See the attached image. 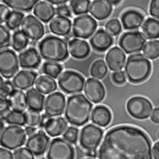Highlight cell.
Here are the masks:
<instances>
[{"instance_id": "484cf974", "label": "cell", "mask_w": 159, "mask_h": 159, "mask_svg": "<svg viewBox=\"0 0 159 159\" xmlns=\"http://www.w3.org/2000/svg\"><path fill=\"white\" fill-rule=\"evenodd\" d=\"M25 96L29 110L36 111L39 113L45 108V97L38 90L35 88H31L26 92Z\"/></svg>"}, {"instance_id": "9f6ffc18", "label": "cell", "mask_w": 159, "mask_h": 159, "mask_svg": "<svg viewBox=\"0 0 159 159\" xmlns=\"http://www.w3.org/2000/svg\"><path fill=\"white\" fill-rule=\"evenodd\" d=\"M86 155L89 157V158H96L98 155V151L96 150H92V151H87L86 152Z\"/></svg>"}, {"instance_id": "ffe728a7", "label": "cell", "mask_w": 159, "mask_h": 159, "mask_svg": "<svg viewBox=\"0 0 159 159\" xmlns=\"http://www.w3.org/2000/svg\"><path fill=\"white\" fill-rule=\"evenodd\" d=\"M113 5L107 0H95L91 2L89 12L98 20H104L107 18L112 13Z\"/></svg>"}, {"instance_id": "7402d4cb", "label": "cell", "mask_w": 159, "mask_h": 159, "mask_svg": "<svg viewBox=\"0 0 159 159\" xmlns=\"http://www.w3.org/2000/svg\"><path fill=\"white\" fill-rule=\"evenodd\" d=\"M37 75L34 71L22 70L16 74L13 78V84L15 87L20 90H26L36 84Z\"/></svg>"}, {"instance_id": "f907efd6", "label": "cell", "mask_w": 159, "mask_h": 159, "mask_svg": "<svg viewBox=\"0 0 159 159\" xmlns=\"http://www.w3.org/2000/svg\"><path fill=\"white\" fill-rule=\"evenodd\" d=\"M10 11L8 9V7L3 4L0 5V23H6L7 17L9 16L10 15Z\"/></svg>"}, {"instance_id": "d6986e66", "label": "cell", "mask_w": 159, "mask_h": 159, "mask_svg": "<svg viewBox=\"0 0 159 159\" xmlns=\"http://www.w3.org/2000/svg\"><path fill=\"white\" fill-rule=\"evenodd\" d=\"M90 45L93 49L103 52L110 48L114 43V39L111 35H109L104 29H98V31L90 38Z\"/></svg>"}, {"instance_id": "8fae6325", "label": "cell", "mask_w": 159, "mask_h": 159, "mask_svg": "<svg viewBox=\"0 0 159 159\" xmlns=\"http://www.w3.org/2000/svg\"><path fill=\"white\" fill-rule=\"evenodd\" d=\"M97 21L89 15L78 16L73 21V36L78 38H88L97 29Z\"/></svg>"}, {"instance_id": "9a60e30c", "label": "cell", "mask_w": 159, "mask_h": 159, "mask_svg": "<svg viewBox=\"0 0 159 159\" xmlns=\"http://www.w3.org/2000/svg\"><path fill=\"white\" fill-rule=\"evenodd\" d=\"M49 145V137L43 131H39L35 135L28 137L25 148L28 149L34 156H42L47 151Z\"/></svg>"}, {"instance_id": "2e32d148", "label": "cell", "mask_w": 159, "mask_h": 159, "mask_svg": "<svg viewBox=\"0 0 159 159\" xmlns=\"http://www.w3.org/2000/svg\"><path fill=\"white\" fill-rule=\"evenodd\" d=\"M84 91L87 99L93 103H100L106 96V90L103 84L95 78H88L86 81Z\"/></svg>"}, {"instance_id": "30bf717a", "label": "cell", "mask_w": 159, "mask_h": 159, "mask_svg": "<svg viewBox=\"0 0 159 159\" xmlns=\"http://www.w3.org/2000/svg\"><path fill=\"white\" fill-rule=\"evenodd\" d=\"M47 159H75V149L64 138L57 137L49 145Z\"/></svg>"}, {"instance_id": "db71d44e", "label": "cell", "mask_w": 159, "mask_h": 159, "mask_svg": "<svg viewBox=\"0 0 159 159\" xmlns=\"http://www.w3.org/2000/svg\"><path fill=\"white\" fill-rule=\"evenodd\" d=\"M153 157L155 159H159V141L157 142L153 147Z\"/></svg>"}, {"instance_id": "4fadbf2b", "label": "cell", "mask_w": 159, "mask_h": 159, "mask_svg": "<svg viewBox=\"0 0 159 159\" xmlns=\"http://www.w3.org/2000/svg\"><path fill=\"white\" fill-rule=\"evenodd\" d=\"M21 31L25 36L31 41L40 40L45 34V27L41 21H39L34 16H25L21 25Z\"/></svg>"}, {"instance_id": "e575fe53", "label": "cell", "mask_w": 159, "mask_h": 159, "mask_svg": "<svg viewBox=\"0 0 159 159\" xmlns=\"http://www.w3.org/2000/svg\"><path fill=\"white\" fill-rule=\"evenodd\" d=\"M28 38L25 36V34L21 30H17L13 34L11 46L15 51L20 52L24 50L28 46Z\"/></svg>"}, {"instance_id": "52a82bcc", "label": "cell", "mask_w": 159, "mask_h": 159, "mask_svg": "<svg viewBox=\"0 0 159 159\" xmlns=\"http://www.w3.org/2000/svg\"><path fill=\"white\" fill-rule=\"evenodd\" d=\"M103 134V130L100 127L95 125H86L80 131V146L86 150V152L96 150L100 145Z\"/></svg>"}, {"instance_id": "cb8c5ba5", "label": "cell", "mask_w": 159, "mask_h": 159, "mask_svg": "<svg viewBox=\"0 0 159 159\" xmlns=\"http://www.w3.org/2000/svg\"><path fill=\"white\" fill-rule=\"evenodd\" d=\"M123 27L126 30L138 29L144 22V16L138 11L128 10L121 16Z\"/></svg>"}, {"instance_id": "277c9868", "label": "cell", "mask_w": 159, "mask_h": 159, "mask_svg": "<svg viewBox=\"0 0 159 159\" xmlns=\"http://www.w3.org/2000/svg\"><path fill=\"white\" fill-rule=\"evenodd\" d=\"M151 69V63L147 57L144 55L136 54L128 57L125 66V74L131 83L138 84L147 80Z\"/></svg>"}, {"instance_id": "603a6c76", "label": "cell", "mask_w": 159, "mask_h": 159, "mask_svg": "<svg viewBox=\"0 0 159 159\" xmlns=\"http://www.w3.org/2000/svg\"><path fill=\"white\" fill-rule=\"evenodd\" d=\"M33 11L37 19L44 23L51 22L56 15L55 7L48 1H38Z\"/></svg>"}, {"instance_id": "44dd1931", "label": "cell", "mask_w": 159, "mask_h": 159, "mask_svg": "<svg viewBox=\"0 0 159 159\" xmlns=\"http://www.w3.org/2000/svg\"><path fill=\"white\" fill-rule=\"evenodd\" d=\"M71 27H73L71 24V20H69V18L67 17H64L60 16L54 17L53 20L49 23L50 31L53 34L60 37H66L69 36L71 32Z\"/></svg>"}, {"instance_id": "f6af8a7d", "label": "cell", "mask_w": 159, "mask_h": 159, "mask_svg": "<svg viewBox=\"0 0 159 159\" xmlns=\"http://www.w3.org/2000/svg\"><path fill=\"white\" fill-rule=\"evenodd\" d=\"M14 159H34V155L26 148H18L14 152Z\"/></svg>"}, {"instance_id": "f546056e", "label": "cell", "mask_w": 159, "mask_h": 159, "mask_svg": "<svg viewBox=\"0 0 159 159\" xmlns=\"http://www.w3.org/2000/svg\"><path fill=\"white\" fill-rule=\"evenodd\" d=\"M142 32L146 38L156 39L159 37V21L155 18H147L142 25Z\"/></svg>"}, {"instance_id": "7c38bea8", "label": "cell", "mask_w": 159, "mask_h": 159, "mask_svg": "<svg viewBox=\"0 0 159 159\" xmlns=\"http://www.w3.org/2000/svg\"><path fill=\"white\" fill-rule=\"evenodd\" d=\"M19 68V59L11 49H2L0 52V73L2 77L11 78Z\"/></svg>"}, {"instance_id": "7bdbcfd3", "label": "cell", "mask_w": 159, "mask_h": 159, "mask_svg": "<svg viewBox=\"0 0 159 159\" xmlns=\"http://www.w3.org/2000/svg\"><path fill=\"white\" fill-rule=\"evenodd\" d=\"M63 137L66 141H67L70 144H75L78 139V129L76 127L70 126L66 129V131L64 133Z\"/></svg>"}, {"instance_id": "836d02e7", "label": "cell", "mask_w": 159, "mask_h": 159, "mask_svg": "<svg viewBox=\"0 0 159 159\" xmlns=\"http://www.w3.org/2000/svg\"><path fill=\"white\" fill-rule=\"evenodd\" d=\"M107 74V66L104 60L99 59L95 61L90 67V75L95 79H102Z\"/></svg>"}, {"instance_id": "b9f144b4", "label": "cell", "mask_w": 159, "mask_h": 159, "mask_svg": "<svg viewBox=\"0 0 159 159\" xmlns=\"http://www.w3.org/2000/svg\"><path fill=\"white\" fill-rule=\"evenodd\" d=\"M1 81V98H7V97H11L12 94L15 92V88H14V84L11 83L10 81H4L3 77H1L0 79Z\"/></svg>"}, {"instance_id": "8d00e7d4", "label": "cell", "mask_w": 159, "mask_h": 159, "mask_svg": "<svg viewBox=\"0 0 159 159\" xmlns=\"http://www.w3.org/2000/svg\"><path fill=\"white\" fill-rule=\"evenodd\" d=\"M91 2L89 0H72L70 1V7L72 12L75 15L83 16L86 15V13L90 9Z\"/></svg>"}, {"instance_id": "bcb514c9", "label": "cell", "mask_w": 159, "mask_h": 159, "mask_svg": "<svg viewBox=\"0 0 159 159\" xmlns=\"http://www.w3.org/2000/svg\"><path fill=\"white\" fill-rule=\"evenodd\" d=\"M11 107V103L10 100L7 98H1L0 101V111H1V118H5V116L10 112L9 109Z\"/></svg>"}, {"instance_id": "c3c4849f", "label": "cell", "mask_w": 159, "mask_h": 159, "mask_svg": "<svg viewBox=\"0 0 159 159\" xmlns=\"http://www.w3.org/2000/svg\"><path fill=\"white\" fill-rule=\"evenodd\" d=\"M112 79L117 85L124 84L125 81V74L122 72V71L114 72V73L112 74Z\"/></svg>"}, {"instance_id": "7a4b0ae2", "label": "cell", "mask_w": 159, "mask_h": 159, "mask_svg": "<svg viewBox=\"0 0 159 159\" xmlns=\"http://www.w3.org/2000/svg\"><path fill=\"white\" fill-rule=\"evenodd\" d=\"M92 103L82 94L74 95L67 98L65 116L68 123L75 126L86 125L92 116Z\"/></svg>"}, {"instance_id": "e0dca14e", "label": "cell", "mask_w": 159, "mask_h": 159, "mask_svg": "<svg viewBox=\"0 0 159 159\" xmlns=\"http://www.w3.org/2000/svg\"><path fill=\"white\" fill-rule=\"evenodd\" d=\"M106 62L110 70L114 72L120 71L125 66V55L121 48H112L106 55Z\"/></svg>"}, {"instance_id": "f5cc1de1", "label": "cell", "mask_w": 159, "mask_h": 159, "mask_svg": "<svg viewBox=\"0 0 159 159\" xmlns=\"http://www.w3.org/2000/svg\"><path fill=\"white\" fill-rule=\"evenodd\" d=\"M151 120L152 122H154L155 124H159V108L157 107L155 108L153 112H152V115H151Z\"/></svg>"}, {"instance_id": "d4e9b609", "label": "cell", "mask_w": 159, "mask_h": 159, "mask_svg": "<svg viewBox=\"0 0 159 159\" xmlns=\"http://www.w3.org/2000/svg\"><path fill=\"white\" fill-rule=\"evenodd\" d=\"M45 131L49 136H58L64 134L67 127V122L63 117H51L45 125Z\"/></svg>"}, {"instance_id": "d6a6232c", "label": "cell", "mask_w": 159, "mask_h": 159, "mask_svg": "<svg viewBox=\"0 0 159 159\" xmlns=\"http://www.w3.org/2000/svg\"><path fill=\"white\" fill-rule=\"evenodd\" d=\"M3 119L6 121V123L9 124L11 125L22 126V125H25L26 124L25 115V113L20 112V111H10Z\"/></svg>"}, {"instance_id": "681fc988", "label": "cell", "mask_w": 159, "mask_h": 159, "mask_svg": "<svg viewBox=\"0 0 159 159\" xmlns=\"http://www.w3.org/2000/svg\"><path fill=\"white\" fill-rule=\"evenodd\" d=\"M56 13L60 16H64V17H69L71 16V10L69 8L68 6H66V5H63V6H59L57 10H56Z\"/></svg>"}, {"instance_id": "1f68e13d", "label": "cell", "mask_w": 159, "mask_h": 159, "mask_svg": "<svg viewBox=\"0 0 159 159\" xmlns=\"http://www.w3.org/2000/svg\"><path fill=\"white\" fill-rule=\"evenodd\" d=\"M9 100L11 103V107L13 108V110L23 112L25 110L27 107L26 96L21 90H15V92L10 97Z\"/></svg>"}, {"instance_id": "91938a15", "label": "cell", "mask_w": 159, "mask_h": 159, "mask_svg": "<svg viewBox=\"0 0 159 159\" xmlns=\"http://www.w3.org/2000/svg\"><path fill=\"white\" fill-rule=\"evenodd\" d=\"M86 159H95V158H86Z\"/></svg>"}, {"instance_id": "816d5d0a", "label": "cell", "mask_w": 159, "mask_h": 159, "mask_svg": "<svg viewBox=\"0 0 159 159\" xmlns=\"http://www.w3.org/2000/svg\"><path fill=\"white\" fill-rule=\"evenodd\" d=\"M0 159H14L13 158V154L6 148H1L0 149Z\"/></svg>"}, {"instance_id": "3957f363", "label": "cell", "mask_w": 159, "mask_h": 159, "mask_svg": "<svg viewBox=\"0 0 159 159\" xmlns=\"http://www.w3.org/2000/svg\"><path fill=\"white\" fill-rule=\"evenodd\" d=\"M39 54L48 62H62L68 57L69 49L64 39L48 36L42 39L38 45Z\"/></svg>"}, {"instance_id": "f1b7e54d", "label": "cell", "mask_w": 159, "mask_h": 159, "mask_svg": "<svg viewBox=\"0 0 159 159\" xmlns=\"http://www.w3.org/2000/svg\"><path fill=\"white\" fill-rule=\"evenodd\" d=\"M35 85L37 90L43 95H48L50 93L53 94V92H55L57 87L55 79L49 77L48 75H40L39 77H37Z\"/></svg>"}, {"instance_id": "6f0895ef", "label": "cell", "mask_w": 159, "mask_h": 159, "mask_svg": "<svg viewBox=\"0 0 159 159\" xmlns=\"http://www.w3.org/2000/svg\"><path fill=\"white\" fill-rule=\"evenodd\" d=\"M50 4H54V5H64L66 4L67 1L66 0H62V1H54V0H51V1H48Z\"/></svg>"}, {"instance_id": "9c48e42d", "label": "cell", "mask_w": 159, "mask_h": 159, "mask_svg": "<svg viewBox=\"0 0 159 159\" xmlns=\"http://www.w3.org/2000/svg\"><path fill=\"white\" fill-rule=\"evenodd\" d=\"M146 43V37L138 31L124 33L118 41L119 47L126 54H134L143 50Z\"/></svg>"}, {"instance_id": "ee69618b", "label": "cell", "mask_w": 159, "mask_h": 159, "mask_svg": "<svg viewBox=\"0 0 159 159\" xmlns=\"http://www.w3.org/2000/svg\"><path fill=\"white\" fill-rule=\"evenodd\" d=\"M10 42V32L9 30L4 26V25H0V46L1 48L7 47L9 45Z\"/></svg>"}, {"instance_id": "6da1fadb", "label": "cell", "mask_w": 159, "mask_h": 159, "mask_svg": "<svg viewBox=\"0 0 159 159\" xmlns=\"http://www.w3.org/2000/svg\"><path fill=\"white\" fill-rule=\"evenodd\" d=\"M151 141L141 129L118 125L106 134L98 150V159H152Z\"/></svg>"}, {"instance_id": "94428289", "label": "cell", "mask_w": 159, "mask_h": 159, "mask_svg": "<svg viewBox=\"0 0 159 159\" xmlns=\"http://www.w3.org/2000/svg\"><path fill=\"white\" fill-rule=\"evenodd\" d=\"M158 137H159V132H158Z\"/></svg>"}, {"instance_id": "ba28073f", "label": "cell", "mask_w": 159, "mask_h": 159, "mask_svg": "<svg viewBox=\"0 0 159 159\" xmlns=\"http://www.w3.org/2000/svg\"><path fill=\"white\" fill-rule=\"evenodd\" d=\"M126 110L134 118L143 120L151 116L154 109L148 99L143 97H134L127 101Z\"/></svg>"}, {"instance_id": "5b68a950", "label": "cell", "mask_w": 159, "mask_h": 159, "mask_svg": "<svg viewBox=\"0 0 159 159\" xmlns=\"http://www.w3.org/2000/svg\"><path fill=\"white\" fill-rule=\"evenodd\" d=\"M25 130L20 126H7L3 131H1V146L8 150L21 148L25 142Z\"/></svg>"}, {"instance_id": "f35d334b", "label": "cell", "mask_w": 159, "mask_h": 159, "mask_svg": "<svg viewBox=\"0 0 159 159\" xmlns=\"http://www.w3.org/2000/svg\"><path fill=\"white\" fill-rule=\"evenodd\" d=\"M24 20V14L17 11H12L6 21V26L9 30H15L19 27Z\"/></svg>"}, {"instance_id": "60d3db41", "label": "cell", "mask_w": 159, "mask_h": 159, "mask_svg": "<svg viewBox=\"0 0 159 159\" xmlns=\"http://www.w3.org/2000/svg\"><path fill=\"white\" fill-rule=\"evenodd\" d=\"M25 119H26V124L29 125V126H37L39 125L40 123H41V116L39 115L38 112L33 110H27L25 113Z\"/></svg>"}, {"instance_id": "7dc6e473", "label": "cell", "mask_w": 159, "mask_h": 159, "mask_svg": "<svg viewBox=\"0 0 159 159\" xmlns=\"http://www.w3.org/2000/svg\"><path fill=\"white\" fill-rule=\"evenodd\" d=\"M149 13L153 17L159 19V0L151 1L149 7Z\"/></svg>"}, {"instance_id": "d590c367", "label": "cell", "mask_w": 159, "mask_h": 159, "mask_svg": "<svg viewBox=\"0 0 159 159\" xmlns=\"http://www.w3.org/2000/svg\"><path fill=\"white\" fill-rule=\"evenodd\" d=\"M143 55L147 59H156L159 57V41L150 40L146 43L143 48Z\"/></svg>"}, {"instance_id": "4316f807", "label": "cell", "mask_w": 159, "mask_h": 159, "mask_svg": "<svg viewBox=\"0 0 159 159\" xmlns=\"http://www.w3.org/2000/svg\"><path fill=\"white\" fill-rule=\"evenodd\" d=\"M69 52L71 56L76 59H83L90 53V48L87 42L84 40H80L78 38L72 39L68 46Z\"/></svg>"}, {"instance_id": "680465c9", "label": "cell", "mask_w": 159, "mask_h": 159, "mask_svg": "<svg viewBox=\"0 0 159 159\" xmlns=\"http://www.w3.org/2000/svg\"><path fill=\"white\" fill-rule=\"evenodd\" d=\"M110 2L112 5H117V4L120 3V1H110Z\"/></svg>"}, {"instance_id": "74e56055", "label": "cell", "mask_w": 159, "mask_h": 159, "mask_svg": "<svg viewBox=\"0 0 159 159\" xmlns=\"http://www.w3.org/2000/svg\"><path fill=\"white\" fill-rule=\"evenodd\" d=\"M62 71V66L55 62H46L42 66V72L51 78H57L60 76Z\"/></svg>"}, {"instance_id": "8992f818", "label": "cell", "mask_w": 159, "mask_h": 159, "mask_svg": "<svg viewBox=\"0 0 159 159\" xmlns=\"http://www.w3.org/2000/svg\"><path fill=\"white\" fill-rule=\"evenodd\" d=\"M85 78L75 71H65L58 77V86L66 94L81 93L85 87Z\"/></svg>"}, {"instance_id": "4dcf8cb0", "label": "cell", "mask_w": 159, "mask_h": 159, "mask_svg": "<svg viewBox=\"0 0 159 159\" xmlns=\"http://www.w3.org/2000/svg\"><path fill=\"white\" fill-rule=\"evenodd\" d=\"M3 2L17 12H29L37 3L36 0H3Z\"/></svg>"}, {"instance_id": "11a10c76", "label": "cell", "mask_w": 159, "mask_h": 159, "mask_svg": "<svg viewBox=\"0 0 159 159\" xmlns=\"http://www.w3.org/2000/svg\"><path fill=\"white\" fill-rule=\"evenodd\" d=\"M25 132L26 135L31 136V135L36 134V128L33 127V126H26V127L25 128Z\"/></svg>"}, {"instance_id": "5bb4252c", "label": "cell", "mask_w": 159, "mask_h": 159, "mask_svg": "<svg viewBox=\"0 0 159 159\" xmlns=\"http://www.w3.org/2000/svg\"><path fill=\"white\" fill-rule=\"evenodd\" d=\"M66 98L65 96L59 93L56 92L53 94H50L48 98H46L45 102V111L46 114L50 117L53 116H59L64 112L66 108Z\"/></svg>"}, {"instance_id": "83f0119b", "label": "cell", "mask_w": 159, "mask_h": 159, "mask_svg": "<svg viewBox=\"0 0 159 159\" xmlns=\"http://www.w3.org/2000/svg\"><path fill=\"white\" fill-rule=\"evenodd\" d=\"M112 116L110 110L106 107L105 106H98L94 108L91 120L95 125L98 126L105 127L107 126L111 121Z\"/></svg>"}, {"instance_id": "ac0fdd59", "label": "cell", "mask_w": 159, "mask_h": 159, "mask_svg": "<svg viewBox=\"0 0 159 159\" xmlns=\"http://www.w3.org/2000/svg\"><path fill=\"white\" fill-rule=\"evenodd\" d=\"M19 65L22 68L35 69L37 68L41 63V56L34 48L26 49L21 52L18 56Z\"/></svg>"}, {"instance_id": "ab89813d", "label": "cell", "mask_w": 159, "mask_h": 159, "mask_svg": "<svg viewBox=\"0 0 159 159\" xmlns=\"http://www.w3.org/2000/svg\"><path fill=\"white\" fill-rule=\"evenodd\" d=\"M105 26H106V31L111 36H117L121 33L122 30L120 21L116 18L108 20Z\"/></svg>"}]
</instances>
